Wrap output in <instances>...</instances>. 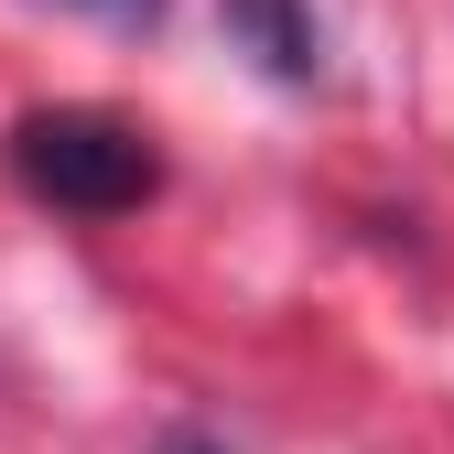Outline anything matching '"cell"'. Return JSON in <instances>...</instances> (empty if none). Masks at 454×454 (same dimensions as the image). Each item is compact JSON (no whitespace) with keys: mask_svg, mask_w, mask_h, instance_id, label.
I'll return each mask as SVG.
<instances>
[{"mask_svg":"<svg viewBox=\"0 0 454 454\" xmlns=\"http://www.w3.org/2000/svg\"><path fill=\"white\" fill-rule=\"evenodd\" d=\"M216 22H227V43H239L270 87H314V76H325V22H314V0H216Z\"/></svg>","mask_w":454,"mask_h":454,"instance_id":"cell-2","label":"cell"},{"mask_svg":"<svg viewBox=\"0 0 454 454\" xmlns=\"http://www.w3.org/2000/svg\"><path fill=\"white\" fill-rule=\"evenodd\" d=\"M66 12H98L108 33H152V22H162V0H66Z\"/></svg>","mask_w":454,"mask_h":454,"instance_id":"cell-3","label":"cell"},{"mask_svg":"<svg viewBox=\"0 0 454 454\" xmlns=\"http://www.w3.org/2000/svg\"><path fill=\"white\" fill-rule=\"evenodd\" d=\"M0 152H12V184L54 216H130L162 195V152L120 108H22Z\"/></svg>","mask_w":454,"mask_h":454,"instance_id":"cell-1","label":"cell"},{"mask_svg":"<svg viewBox=\"0 0 454 454\" xmlns=\"http://www.w3.org/2000/svg\"><path fill=\"white\" fill-rule=\"evenodd\" d=\"M152 454H227V443H216L206 422H162V433H152Z\"/></svg>","mask_w":454,"mask_h":454,"instance_id":"cell-4","label":"cell"}]
</instances>
